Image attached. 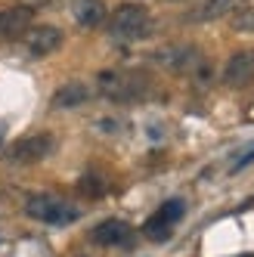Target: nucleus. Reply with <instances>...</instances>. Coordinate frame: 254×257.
<instances>
[{"label":"nucleus","mask_w":254,"mask_h":257,"mask_svg":"<svg viewBox=\"0 0 254 257\" xmlns=\"http://www.w3.org/2000/svg\"><path fill=\"white\" fill-rule=\"evenodd\" d=\"M149 31H152V16L140 4H121L108 19V38L115 44H137L149 38Z\"/></svg>","instance_id":"f257e3e1"},{"label":"nucleus","mask_w":254,"mask_h":257,"mask_svg":"<svg viewBox=\"0 0 254 257\" xmlns=\"http://www.w3.org/2000/svg\"><path fill=\"white\" fill-rule=\"evenodd\" d=\"M25 214L38 223H50V226H68L81 217V211L71 201L53 195V192H38L25 201Z\"/></svg>","instance_id":"f03ea898"},{"label":"nucleus","mask_w":254,"mask_h":257,"mask_svg":"<svg viewBox=\"0 0 254 257\" xmlns=\"http://www.w3.org/2000/svg\"><path fill=\"white\" fill-rule=\"evenodd\" d=\"M96 84L99 93L112 102H137L149 90V78L140 71H102Z\"/></svg>","instance_id":"7ed1b4c3"},{"label":"nucleus","mask_w":254,"mask_h":257,"mask_svg":"<svg viewBox=\"0 0 254 257\" xmlns=\"http://www.w3.org/2000/svg\"><path fill=\"white\" fill-rule=\"evenodd\" d=\"M53 149H56V140L50 134H34V137L16 140L7 149L4 158H7V164H13V168H28V164H38L47 155H53Z\"/></svg>","instance_id":"20e7f679"},{"label":"nucleus","mask_w":254,"mask_h":257,"mask_svg":"<svg viewBox=\"0 0 254 257\" xmlns=\"http://www.w3.org/2000/svg\"><path fill=\"white\" fill-rule=\"evenodd\" d=\"M152 62L174 71V75H183V71H195L202 68V53H198L195 47H186V44H171V47H161L152 53Z\"/></svg>","instance_id":"39448f33"},{"label":"nucleus","mask_w":254,"mask_h":257,"mask_svg":"<svg viewBox=\"0 0 254 257\" xmlns=\"http://www.w3.org/2000/svg\"><path fill=\"white\" fill-rule=\"evenodd\" d=\"M183 211H186V205L180 198H171V201H165L149 220H146V226H143V232H146L152 242H165V238H171V232H174V226L180 223V217H183Z\"/></svg>","instance_id":"423d86ee"},{"label":"nucleus","mask_w":254,"mask_h":257,"mask_svg":"<svg viewBox=\"0 0 254 257\" xmlns=\"http://www.w3.org/2000/svg\"><path fill=\"white\" fill-rule=\"evenodd\" d=\"M62 31L56 25H38V28H28V53L31 56H50V53H56L62 47Z\"/></svg>","instance_id":"0eeeda50"},{"label":"nucleus","mask_w":254,"mask_h":257,"mask_svg":"<svg viewBox=\"0 0 254 257\" xmlns=\"http://www.w3.org/2000/svg\"><path fill=\"white\" fill-rule=\"evenodd\" d=\"M245 4V0H198V4L183 16L186 22H214V19H223V16H229V13H235Z\"/></svg>","instance_id":"6e6552de"},{"label":"nucleus","mask_w":254,"mask_h":257,"mask_svg":"<svg viewBox=\"0 0 254 257\" xmlns=\"http://www.w3.org/2000/svg\"><path fill=\"white\" fill-rule=\"evenodd\" d=\"M251 78H254V53L242 50L235 56H229V62L223 65V84L226 87H245V84H251Z\"/></svg>","instance_id":"1a4fd4ad"},{"label":"nucleus","mask_w":254,"mask_h":257,"mask_svg":"<svg viewBox=\"0 0 254 257\" xmlns=\"http://www.w3.org/2000/svg\"><path fill=\"white\" fill-rule=\"evenodd\" d=\"M31 28V10L28 7H16L0 13V41H19L22 34Z\"/></svg>","instance_id":"9d476101"},{"label":"nucleus","mask_w":254,"mask_h":257,"mask_svg":"<svg viewBox=\"0 0 254 257\" xmlns=\"http://www.w3.org/2000/svg\"><path fill=\"white\" fill-rule=\"evenodd\" d=\"M134 238V229L124 223V220H102L99 226H93V242L115 248V245H127Z\"/></svg>","instance_id":"9b49d317"},{"label":"nucleus","mask_w":254,"mask_h":257,"mask_svg":"<svg viewBox=\"0 0 254 257\" xmlns=\"http://www.w3.org/2000/svg\"><path fill=\"white\" fill-rule=\"evenodd\" d=\"M71 16H75V22L81 28H99L105 22V4L102 0H75V7H71Z\"/></svg>","instance_id":"f8f14e48"},{"label":"nucleus","mask_w":254,"mask_h":257,"mask_svg":"<svg viewBox=\"0 0 254 257\" xmlns=\"http://www.w3.org/2000/svg\"><path fill=\"white\" fill-rule=\"evenodd\" d=\"M90 99V90L87 84L81 81H71V84H62L56 93H53V108H78Z\"/></svg>","instance_id":"ddd939ff"},{"label":"nucleus","mask_w":254,"mask_h":257,"mask_svg":"<svg viewBox=\"0 0 254 257\" xmlns=\"http://www.w3.org/2000/svg\"><path fill=\"white\" fill-rule=\"evenodd\" d=\"M81 192L90 195V198H99V195L105 192V180H99L96 174H87V177L81 180Z\"/></svg>","instance_id":"4468645a"},{"label":"nucleus","mask_w":254,"mask_h":257,"mask_svg":"<svg viewBox=\"0 0 254 257\" xmlns=\"http://www.w3.org/2000/svg\"><path fill=\"white\" fill-rule=\"evenodd\" d=\"M232 28H235V31H254V10H242V13L232 19Z\"/></svg>","instance_id":"2eb2a0df"},{"label":"nucleus","mask_w":254,"mask_h":257,"mask_svg":"<svg viewBox=\"0 0 254 257\" xmlns=\"http://www.w3.org/2000/svg\"><path fill=\"white\" fill-rule=\"evenodd\" d=\"M0 134H4V124H0Z\"/></svg>","instance_id":"dca6fc26"}]
</instances>
